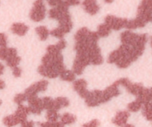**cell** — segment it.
I'll list each match as a JSON object with an SVG mask.
<instances>
[{"label": "cell", "mask_w": 152, "mask_h": 127, "mask_svg": "<svg viewBox=\"0 0 152 127\" xmlns=\"http://www.w3.org/2000/svg\"><path fill=\"white\" fill-rule=\"evenodd\" d=\"M46 7L43 0H36L30 12V18L34 22H40L45 18Z\"/></svg>", "instance_id": "1"}, {"label": "cell", "mask_w": 152, "mask_h": 127, "mask_svg": "<svg viewBox=\"0 0 152 127\" xmlns=\"http://www.w3.org/2000/svg\"><path fill=\"white\" fill-rule=\"evenodd\" d=\"M85 102L88 107H96L104 104L102 91L99 89L88 91L87 96L85 98Z\"/></svg>", "instance_id": "2"}, {"label": "cell", "mask_w": 152, "mask_h": 127, "mask_svg": "<svg viewBox=\"0 0 152 127\" xmlns=\"http://www.w3.org/2000/svg\"><path fill=\"white\" fill-rule=\"evenodd\" d=\"M48 87V82L46 80H41L36 83H33L32 85L27 88L25 89V94L26 95V98H30V97L37 96L39 93L45 92Z\"/></svg>", "instance_id": "3"}, {"label": "cell", "mask_w": 152, "mask_h": 127, "mask_svg": "<svg viewBox=\"0 0 152 127\" xmlns=\"http://www.w3.org/2000/svg\"><path fill=\"white\" fill-rule=\"evenodd\" d=\"M128 22V19L126 18L117 17L113 15H108L105 19V23L114 31H119L122 28H126V24Z\"/></svg>", "instance_id": "4"}, {"label": "cell", "mask_w": 152, "mask_h": 127, "mask_svg": "<svg viewBox=\"0 0 152 127\" xmlns=\"http://www.w3.org/2000/svg\"><path fill=\"white\" fill-rule=\"evenodd\" d=\"M121 94L120 89V85L115 81L110 86H107L103 91H102V96H103V101L105 103L108 102L112 98L119 96Z\"/></svg>", "instance_id": "5"}, {"label": "cell", "mask_w": 152, "mask_h": 127, "mask_svg": "<svg viewBox=\"0 0 152 127\" xmlns=\"http://www.w3.org/2000/svg\"><path fill=\"white\" fill-rule=\"evenodd\" d=\"M27 101H28L30 112L31 114L39 115L42 110H44L42 98H38L37 96L30 97L27 98Z\"/></svg>", "instance_id": "6"}, {"label": "cell", "mask_w": 152, "mask_h": 127, "mask_svg": "<svg viewBox=\"0 0 152 127\" xmlns=\"http://www.w3.org/2000/svg\"><path fill=\"white\" fill-rule=\"evenodd\" d=\"M87 88L88 82L83 78L75 80L73 83V89L74 90V92H77L79 96L83 99L86 98L88 95V92Z\"/></svg>", "instance_id": "7"}, {"label": "cell", "mask_w": 152, "mask_h": 127, "mask_svg": "<svg viewBox=\"0 0 152 127\" xmlns=\"http://www.w3.org/2000/svg\"><path fill=\"white\" fill-rule=\"evenodd\" d=\"M59 22V27L62 30V32L65 34H68L71 31L73 28V22L71 21V17L70 13H65L58 20Z\"/></svg>", "instance_id": "8"}, {"label": "cell", "mask_w": 152, "mask_h": 127, "mask_svg": "<svg viewBox=\"0 0 152 127\" xmlns=\"http://www.w3.org/2000/svg\"><path fill=\"white\" fill-rule=\"evenodd\" d=\"M130 117V113L126 110H121L116 113L115 116L112 118L111 121L117 126H123L127 123Z\"/></svg>", "instance_id": "9"}, {"label": "cell", "mask_w": 152, "mask_h": 127, "mask_svg": "<svg viewBox=\"0 0 152 127\" xmlns=\"http://www.w3.org/2000/svg\"><path fill=\"white\" fill-rule=\"evenodd\" d=\"M37 71L42 77H48V78L50 79L56 78L58 76H59V73L54 68L50 66H45V65H42V64L39 65L38 68H37Z\"/></svg>", "instance_id": "10"}, {"label": "cell", "mask_w": 152, "mask_h": 127, "mask_svg": "<svg viewBox=\"0 0 152 127\" xmlns=\"http://www.w3.org/2000/svg\"><path fill=\"white\" fill-rule=\"evenodd\" d=\"M82 4L85 11L91 15L96 14L100 9L96 0H83Z\"/></svg>", "instance_id": "11"}, {"label": "cell", "mask_w": 152, "mask_h": 127, "mask_svg": "<svg viewBox=\"0 0 152 127\" xmlns=\"http://www.w3.org/2000/svg\"><path fill=\"white\" fill-rule=\"evenodd\" d=\"M29 27L22 22H15L10 27V31L18 36H25L28 33Z\"/></svg>", "instance_id": "12"}, {"label": "cell", "mask_w": 152, "mask_h": 127, "mask_svg": "<svg viewBox=\"0 0 152 127\" xmlns=\"http://www.w3.org/2000/svg\"><path fill=\"white\" fill-rule=\"evenodd\" d=\"M18 52L15 48L1 47L0 48V59L6 61L12 57L17 56Z\"/></svg>", "instance_id": "13"}, {"label": "cell", "mask_w": 152, "mask_h": 127, "mask_svg": "<svg viewBox=\"0 0 152 127\" xmlns=\"http://www.w3.org/2000/svg\"><path fill=\"white\" fill-rule=\"evenodd\" d=\"M14 114L19 117V119L21 121V123H22V122L27 120L28 115L29 114H31V112H30L28 106H24L23 104H22V105L18 106Z\"/></svg>", "instance_id": "14"}, {"label": "cell", "mask_w": 152, "mask_h": 127, "mask_svg": "<svg viewBox=\"0 0 152 127\" xmlns=\"http://www.w3.org/2000/svg\"><path fill=\"white\" fill-rule=\"evenodd\" d=\"M70 101L65 97H57L53 100V110L59 111L62 108L69 106Z\"/></svg>", "instance_id": "15"}, {"label": "cell", "mask_w": 152, "mask_h": 127, "mask_svg": "<svg viewBox=\"0 0 152 127\" xmlns=\"http://www.w3.org/2000/svg\"><path fill=\"white\" fill-rule=\"evenodd\" d=\"M2 123L6 127H13L21 123V121L16 115L12 114L5 116L3 118Z\"/></svg>", "instance_id": "16"}, {"label": "cell", "mask_w": 152, "mask_h": 127, "mask_svg": "<svg viewBox=\"0 0 152 127\" xmlns=\"http://www.w3.org/2000/svg\"><path fill=\"white\" fill-rule=\"evenodd\" d=\"M146 24L144 22H142L141 19L136 18L134 19H131V20H128L127 24H126V28L129 30H134L137 29L138 28H142Z\"/></svg>", "instance_id": "17"}, {"label": "cell", "mask_w": 152, "mask_h": 127, "mask_svg": "<svg viewBox=\"0 0 152 127\" xmlns=\"http://www.w3.org/2000/svg\"><path fill=\"white\" fill-rule=\"evenodd\" d=\"M60 79L62 81L65 82H74L76 80V74L74 72L71 70H64L60 74H59Z\"/></svg>", "instance_id": "18"}, {"label": "cell", "mask_w": 152, "mask_h": 127, "mask_svg": "<svg viewBox=\"0 0 152 127\" xmlns=\"http://www.w3.org/2000/svg\"><path fill=\"white\" fill-rule=\"evenodd\" d=\"M61 123L64 125L74 124L77 120V117L71 113L65 112L60 117Z\"/></svg>", "instance_id": "19"}, {"label": "cell", "mask_w": 152, "mask_h": 127, "mask_svg": "<svg viewBox=\"0 0 152 127\" xmlns=\"http://www.w3.org/2000/svg\"><path fill=\"white\" fill-rule=\"evenodd\" d=\"M35 31L41 41H45L48 37V35L50 34L48 29L45 26H43V25L36 28Z\"/></svg>", "instance_id": "20"}, {"label": "cell", "mask_w": 152, "mask_h": 127, "mask_svg": "<svg viewBox=\"0 0 152 127\" xmlns=\"http://www.w3.org/2000/svg\"><path fill=\"white\" fill-rule=\"evenodd\" d=\"M111 29L105 23L101 24L98 26L96 34L99 37H106L111 34Z\"/></svg>", "instance_id": "21"}, {"label": "cell", "mask_w": 152, "mask_h": 127, "mask_svg": "<svg viewBox=\"0 0 152 127\" xmlns=\"http://www.w3.org/2000/svg\"><path fill=\"white\" fill-rule=\"evenodd\" d=\"M142 104L137 98L135 101L129 103L127 106L128 110H129V112H137L138 111H140L142 109Z\"/></svg>", "instance_id": "22"}, {"label": "cell", "mask_w": 152, "mask_h": 127, "mask_svg": "<svg viewBox=\"0 0 152 127\" xmlns=\"http://www.w3.org/2000/svg\"><path fill=\"white\" fill-rule=\"evenodd\" d=\"M60 115L57 111L53 109L47 110L45 114V118L49 122H56L59 118Z\"/></svg>", "instance_id": "23"}, {"label": "cell", "mask_w": 152, "mask_h": 127, "mask_svg": "<svg viewBox=\"0 0 152 127\" xmlns=\"http://www.w3.org/2000/svg\"><path fill=\"white\" fill-rule=\"evenodd\" d=\"M5 62L7 66L10 67V68H13L19 65V63L21 62V57L18 55L17 56L12 57L7 59Z\"/></svg>", "instance_id": "24"}, {"label": "cell", "mask_w": 152, "mask_h": 127, "mask_svg": "<svg viewBox=\"0 0 152 127\" xmlns=\"http://www.w3.org/2000/svg\"><path fill=\"white\" fill-rule=\"evenodd\" d=\"M42 105L44 109H53V99H52L50 97H45V98H42Z\"/></svg>", "instance_id": "25"}, {"label": "cell", "mask_w": 152, "mask_h": 127, "mask_svg": "<svg viewBox=\"0 0 152 127\" xmlns=\"http://www.w3.org/2000/svg\"><path fill=\"white\" fill-rule=\"evenodd\" d=\"M39 127H65V125L62 124L61 122H42V123H39Z\"/></svg>", "instance_id": "26"}, {"label": "cell", "mask_w": 152, "mask_h": 127, "mask_svg": "<svg viewBox=\"0 0 152 127\" xmlns=\"http://www.w3.org/2000/svg\"><path fill=\"white\" fill-rule=\"evenodd\" d=\"M25 101H27V98L26 95L24 93L16 94L13 98V102H14V104H17L18 106L22 105Z\"/></svg>", "instance_id": "27"}, {"label": "cell", "mask_w": 152, "mask_h": 127, "mask_svg": "<svg viewBox=\"0 0 152 127\" xmlns=\"http://www.w3.org/2000/svg\"><path fill=\"white\" fill-rule=\"evenodd\" d=\"M50 34L52 36V37H56V38L59 39V40L63 39L64 36L65 35V34L62 32V30L59 28H54V29L52 30L51 31H50Z\"/></svg>", "instance_id": "28"}, {"label": "cell", "mask_w": 152, "mask_h": 127, "mask_svg": "<svg viewBox=\"0 0 152 127\" xmlns=\"http://www.w3.org/2000/svg\"><path fill=\"white\" fill-rule=\"evenodd\" d=\"M99 125H100V122L98 119H93L83 124V127H99Z\"/></svg>", "instance_id": "29"}, {"label": "cell", "mask_w": 152, "mask_h": 127, "mask_svg": "<svg viewBox=\"0 0 152 127\" xmlns=\"http://www.w3.org/2000/svg\"><path fill=\"white\" fill-rule=\"evenodd\" d=\"M12 75L16 77V78L21 77V76L22 75V69L19 66L12 68Z\"/></svg>", "instance_id": "30"}, {"label": "cell", "mask_w": 152, "mask_h": 127, "mask_svg": "<svg viewBox=\"0 0 152 127\" xmlns=\"http://www.w3.org/2000/svg\"><path fill=\"white\" fill-rule=\"evenodd\" d=\"M7 43V36L3 33H0V48L5 47Z\"/></svg>", "instance_id": "31"}, {"label": "cell", "mask_w": 152, "mask_h": 127, "mask_svg": "<svg viewBox=\"0 0 152 127\" xmlns=\"http://www.w3.org/2000/svg\"><path fill=\"white\" fill-rule=\"evenodd\" d=\"M65 0H47L48 3L49 5L52 6V7H56V6L59 5L60 4L63 3Z\"/></svg>", "instance_id": "32"}, {"label": "cell", "mask_w": 152, "mask_h": 127, "mask_svg": "<svg viewBox=\"0 0 152 127\" xmlns=\"http://www.w3.org/2000/svg\"><path fill=\"white\" fill-rule=\"evenodd\" d=\"M35 123L32 120H25L21 123V127H34Z\"/></svg>", "instance_id": "33"}, {"label": "cell", "mask_w": 152, "mask_h": 127, "mask_svg": "<svg viewBox=\"0 0 152 127\" xmlns=\"http://www.w3.org/2000/svg\"><path fill=\"white\" fill-rule=\"evenodd\" d=\"M6 83L4 82V80H3L2 79H0V90H3V89L5 88Z\"/></svg>", "instance_id": "34"}, {"label": "cell", "mask_w": 152, "mask_h": 127, "mask_svg": "<svg viewBox=\"0 0 152 127\" xmlns=\"http://www.w3.org/2000/svg\"><path fill=\"white\" fill-rule=\"evenodd\" d=\"M4 70H5V68H4V65H3L1 62H0V76L2 75L4 73Z\"/></svg>", "instance_id": "35"}, {"label": "cell", "mask_w": 152, "mask_h": 127, "mask_svg": "<svg viewBox=\"0 0 152 127\" xmlns=\"http://www.w3.org/2000/svg\"><path fill=\"white\" fill-rule=\"evenodd\" d=\"M121 127H135V126L132 124H128V123H126V125H124V126H123Z\"/></svg>", "instance_id": "36"}, {"label": "cell", "mask_w": 152, "mask_h": 127, "mask_svg": "<svg viewBox=\"0 0 152 127\" xmlns=\"http://www.w3.org/2000/svg\"><path fill=\"white\" fill-rule=\"evenodd\" d=\"M104 1L106 3H108V4H110V3H112L114 1V0H104Z\"/></svg>", "instance_id": "37"}, {"label": "cell", "mask_w": 152, "mask_h": 127, "mask_svg": "<svg viewBox=\"0 0 152 127\" xmlns=\"http://www.w3.org/2000/svg\"><path fill=\"white\" fill-rule=\"evenodd\" d=\"M150 43H151V46L152 48V37H151V38H150Z\"/></svg>", "instance_id": "38"}, {"label": "cell", "mask_w": 152, "mask_h": 127, "mask_svg": "<svg viewBox=\"0 0 152 127\" xmlns=\"http://www.w3.org/2000/svg\"><path fill=\"white\" fill-rule=\"evenodd\" d=\"M1 104H2V101H1V100H0V106H1Z\"/></svg>", "instance_id": "39"}]
</instances>
